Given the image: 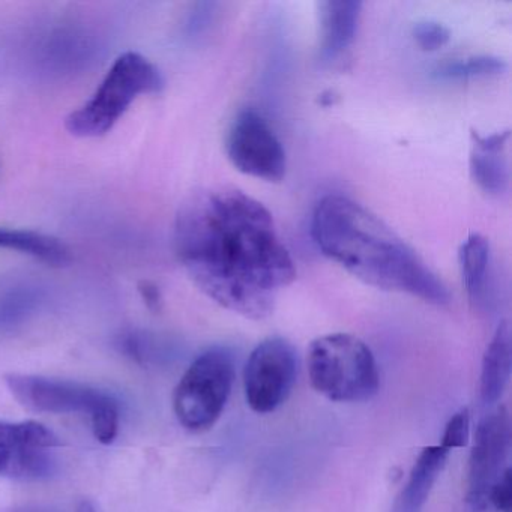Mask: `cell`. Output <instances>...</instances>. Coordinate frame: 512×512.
Here are the masks:
<instances>
[{
    "mask_svg": "<svg viewBox=\"0 0 512 512\" xmlns=\"http://www.w3.org/2000/svg\"><path fill=\"white\" fill-rule=\"evenodd\" d=\"M176 256L200 292L232 313L263 320L296 278L271 212L238 188L202 190L179 208Z\"/></svg>",
    "mask_w": 512,
    "mask_h": 512,
    "instance_id": "obj_1",
    "label": "cell"
},
{
    "mask_svg": "<svg viewBox=\"0 0 512 512\" xmlns=\"http://www.w3.org/2000/svg\"><path fill=\"white\" fill-rule=\"evenodd\" d=\"M311 233L319 250L368 286L409 293L433 305L451 295L418 254L373 212L341 194L317 203Z\"/></svg>",
    "mask_w": 512,
    "mask_h": 512,
    "instance_id": "obj_2",
    "label": "cell"
},
{
    "mask_svg": "<svg viewBox=\"0 0 512 512\" xmlns=\"http://www.w3.org/2000/svg\"><path fill=\"white\" fill-rule=\"evenodd\" d=\"M307 364L314 391L334 403H361L379 392L376 358L355 335L338 332L316 338Z\"/></svg>",
    "mask_w": 512,
    "mask_h": 512,
    "instance_id": "obj_3",
    "label": "cell"
},
{
    "mask_svg": "<svg viewBox=\"0 0 512 512\" xmlns=\"http://www.w3.org/2000/svg\"><path fill=\"white\" fill-rule=\"evenodd\" d=\"M164 86L163 74L145 56L127 52L113 62L97 91L67 121L68 133L95 139L109 133L140 95L155 94Z\"/></svg>",
    "mask_w": 512,
    "mask_h": 512,
    "instance_id": "obj_4",
    "label": "cell"
},
{
    "mask_svg": "<svg viewBox=\"0 0 512 512\" xmlns=\"http://www.w3.org/2000/svg\"><path fill=\"white\" fill-rule=\"evenodd\" d=\"M7 385L17 401L41 413H85L95 439L109 445L119 430L118 400L109 392L70 380L31 374H8Z\"/></svg>",
    "mask_w": 512,
    "mask_h": 512,
    "instance_id": "obj_5",
    "label": "cell"
},
{
    "mask_svg": "<svg viewBox=\"0 0 512 512\" xmlns=\"http://www.w3.org/2000/svg\"><path fill=\"white\" fill-rule=\"evenodd\" d=\"M235 382V361L226 347L200 353L173 394V410L182 427L193 433L209 430L220 419Z\"/></svg>",
    "mask_w": 512,
    "mask_h": 512,
    "instance_id": "obj_6",
    "label": "cell"
},
{
    "mask_svg": "<svg viewBox=\"0 0 512 512\" xmlns=\"http://www.w3.org/2000/svg\"><path fill=\"white\" fill-rule=\"evenodd\" d=\"M298 377L295 347L269 337L254 347L244 368L245 401L259 415L275 412L292 394Z\"/></svg>",
    "mask_w": 512,
    "mask_h": 512,
    "instance_id": "obj_7",
    "label": "cell"
},
{
    "mask_svg": "<svg viewBox=\"0 0 512 512\" xmlns=\"http://www.w3.org/2000/svg\"><path fill=\"white\" fill-rule=\"evenodd\" d=\"M101 52L100 37L83 23L58 22L32 38L28 62L32 71L50 79L83 73Z\"/></svg>",
    "mask_w": 512,
    "mask_h": 512,
    "instance_id": "obj_8",
    "label": "cell"
},
{
    "mask_svg": "<svg viewBox=\"0 0 512 512\" xmlns=\"http://www.w3.org/2000/svg\"><path fill=\"white\" fill-rule=\"evenodd\" d=\"M226 149L233 166L245 175L268 182H281L286 176L283 143L256 110L239 112L227 134Z\"/></svg>",
    "mask_w": 512,
    "mask_h": 512,
    "instance_id": "obj_9",
    "label": "cell"
},
{
    "mask_svg": "<svg viewBox=\"0 0 512 512\" xmlns=\"http://www.w3.org/2000/svg\"><path fill=\"white\" fill-rule=\"evenodd\" d=\"M59 440L37 421H0V476L43 481L58 470Z\"/></svg>",
    "mask_w": 512,
    "mask_h": 512,
    "instance_id": "obj_10",
    "label": "cell"
},
{
    "mask_svg": "<svg viewBox=\"0 0 512 512\" xmlns=\"http://www.w3.org/2000/svg\"><path fill=\"white\" fill-rule=\"evenodd\" d=\"M511 449V421L505 406L485 415L476 427L469 460L466 500L475 512L488 508V494L506 469Z\"/></svg>",
    "mask_w": 512,
    "mask_h": 512,
    "instance_id": "obj_11",
    "label": "cell"
},
{
    "mask_svg": "<svg viewBox=\"0 0 512 512\" xmlns=\"http://www.w3.org/2000/svg\"><path fill=\"white\" fill-rule=\"evenodd\" d=\"M49 287L34 275L11 272L0 277V337L34 320L49 302Z\"/></svg>",
    "mask_w": 512,
    "mask_h": 512,
    "instance_id": "obj_12",
    "label": "cell"
},
{
    "mask_svg": "<svg viewBox=\"0 0 512 512\" xmlns=\"http://www.w3.org/2000/svg\"><path fill=\"white\" fill-rule=\"evenodd\" d=\"M319 16V56L323 62H337L350 49L358 32L361 2L328 0L317 4Z\"/></svg>",
    "mask_w": 512,
    "mask_h": 512,
    "instance_id": "obj_13",
    "label": "cell"
},
{
    "mask_svg": "<svg viewBox=\"0 0 512 512\" xmlns=\"http://www.w3.org/2000/svg\"><path fill=\"white\" fill-rule=\"evenodd\" d=\"M511 131H499L490 136L472 133L470 175L479 188L490 196H502L509 188V164L506 158Z\"/></svg>",
    "mask_w": 512,
    "mask_h": 512,
    "instance_id": "obj_14",
    "label": "cell"
},
{
    "mask_svg": "<svg viewBox=\"0 0 512 512\" xmlns=\"http://www.w3.org/2000/svg\"><path fill=\"white\" fill-rule=\"evenodd\" d=\"M449 451L442 446H427L416 458L409 479L395 500L392 512H422L434 484L445 469Z\"/></svg>",
    "mask_w": 512,
    "mask_h": 512,
    "instance_id": "obj_15",
    "label": "cell"
},
{
    "mask_svg": "<svg viewBox=\"0 0 512 512\" xmlns=\"http://www.w3.org/2000/svg\"><path fill=\"white\" fill-rule=\"evenodd\" d=\"M511 329L508 322L497 326L482 358L479 395L482 403L493 404L502 398L511 379Z\"/></svg>",
    "mask_w": 512,
    "mask_h": 512,
    "instance_id": "obj_16",
    "label": "cell"
},
{
    "mask_svg": "<svg viewBox=\"0 0 512 512\" xmlns=\"http://www.w3.org/2000/svg\"><path fill=\"white\" fill-rule=\"evenodd\" d=\"M0 250L17 251L53 268L71 262V251L61 239L29 229L0 227Z\"/></svg>",
    "mask_w": 512,
    "mask_h": 512,
    "instance_id": "obj_17",
    "label": "cell"
},
{
    "mask_svg": "<svg viewBox=\"0 0 512 512\" xmlns=\"http://www.w3.org/2000/svg\"><path fill=\"white\" fill-rule=\"evenodd\" d=\"M461 277L464 289L473 304H481L487 290L488 269H490V242L484 236L473 233L461 244Z\"/></svg>",
    "mask_w": 512,
    "mask_h": 512,
    "instance_id": "obj_18",
    "label": "cell"
},
{
    "mask_svg": "<svg viewBox=\"0 0 512 512\" xmlns=\"http://www.w3.org/2000/svg\"><path fill=\"white\" fill-rule=\"evenodd\" d=\"M115 347L121 355L140 367L158 364L164 358L163 341L145 329H124L116 335Z\"/></svg>",
    "mask_w": 512,
    "mask_h": 512,
    "instance_id": "obj_19",
    "label": "cell"
},
{
    "mask_svg": "<svg viewBox=\"0 0 512 512\" xmlns=\"http://www.w3.org/2000/svg\"><path fill=\"white\" fill-rule=\"evenodd\" d=\"M508 64L505 59L493 55L470 56L458 61L446 62L436 70V76L445 80H469L479 77L500 76Z\"/></svg>",
    "mask_w": 512,
    "mask_h": 512,
    "instance_id": "obj_20",
    "label": "cell"
},
{
    "mask_svg": "<svg viewBox=\"0 0 512 512\" xmlns=\"http://www.w3.org/2000/svg\"><path fill=\"white\" fill-rule=\"evenodd\" d=\"M413 38L424 52H436L448 44L451 31L445 25L433 20H422L413 26Z\"/></svg>",
    "mask_w": 512,
    "mask_h": 512,
    "instance_id": "obj_21",
    "label": "cell"
},
{
    "mask_svg": "<svg viewBox=\"0 0 512 512\" xmlns=\"http://www.w3.org/2000/svg\"><path fill=\"white\" fill-rule=\"evenodd\" d=\"M470 439V415L466 407L458 410L449 418L442 434L440 446L446 451L451 449L464 448Z\"/></svg>",
    "mask_w": 512,
    "mask_h": 512,
    "instance_id": "obj_22",
    "label": "cell"
},
{
    "mask_svg": "<svg viewBox=\"0 0 512 512\" xmlns=\"http://www.w3.org/2000/svg\"><path fill=\"white\" fill-rule=\"evenodd\" d=\"M488 506L499 512H512V470L506 467L488 494Z\"/></svg>",
    "mask_w": 512,
    "mask_h": 512,
    "instance_id": "obj_23",
    "label": "cell"
},
{
    "mask_svg": "<svg viewBox=\"0 0 512 512\" xmlns=\"http://www.w3.org/2000/svg\"><path fill=\"white\" fill-rule=\"evenodd\" d=\"M139 293L142 296L143 302L149 310L158 313L163 307V295H161L160 287L151 281H143L139 284Z\"/></svg>",
    "mask_w": 512,
    "mask_h": 512,
    "instance_id": "obj_24",
    "label": "cell"
},
{
    "mask_svg": "<svg viewBox=\"0 0 512 512\" xmlns=\"http://www.w3.org/2000/svg\"><path fill=\"white\" fill-rule=\"evenodd\" d=\"M208 5L202 4L197 5L193 11H191L190 17H188L187 25H185V31L188 35H197L205 29L206 23H208V13L206 11Z\"/></svg>",
    "mask_w": 512,
    "mask_h": 512,
    "instance_id": "obj_25",
    "label": "cell"
},
{
    "mask_svg": "<svg viewBox=\"0 0 512 512\" xmlns=\"http://www.w3.org/2000/svg\"><path fill=\"white\" fill-rule=\"evenodd\" d=\"M7 512H55L49 508H41V506H25V508L13 509V511Z\"/></svg>",
    "mask_w": 512,
    "mask_h": 512,
    "instance_id": "obj_26",
    "label": "cell"
},
{
    "mask_svg": "<svg viewBox=\"0 0 512 512\" xmlns=\"http://www.w3.org/2000/svg\"><path fill=\"white\" fill-rule=\"evenodd\" d=\"M76 512H97V509H95V506L92 505L91 502H88V500H83V502H80V505L77 506Z\"/></svg>",
    "mask_w": 512,
    "mask_h": 512,
    "instance_id": "obj_27",
    "label": "cell"
}]
</instances>
